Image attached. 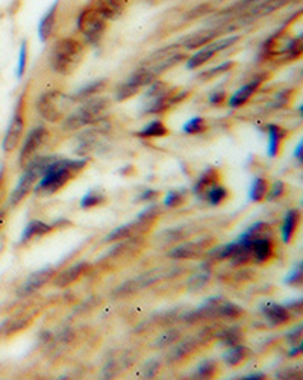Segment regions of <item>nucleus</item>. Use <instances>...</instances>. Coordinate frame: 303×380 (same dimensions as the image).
<instances>
[{
	"mask_svg": "<svg viewBox=\"0 0 303 380\" xmlns=\"http://www.w3.org/2000/svg\"><path fill=\"white\" fill-rule=\"evenodd\" d=\"M88 161L85 158L81 159H69L58 156L55 161L47 167L43 177L37 182L35 191L38 196H54L55 192L63 190L72 177L81 173Z\"/></svg>",
	"mask_w": 303,
	"mask_h": 380,
	"instance_id": "obj_1",
	"label": "nucleus"
},
{
	"mask_svg": "<svg viewBox=\"0 0 303 380\" xmlns=\"http://www.w3.org/2000/svg\"><path fill=\"white\" fill-rule=\"evenodd\" d=\"M85 47L76 38L58 40L50 52V69L56 74L69 76L81 65Z\"/></svg>",
	"mask_w": 303,
	"mask_h": 380,
	"instance_id": "obj_2",
	"label": "nucleus"
},
{
	"mask_svg": "<svg viewBox=\"0 0 303 380\" xmlns=\"http://www.w3.org/2000/svg\"><path fill=\"white\" fill-rule=\"evenodd\" d=\"M109 102L104 97H91L83 100V104L72 111L63 120V129L65 132H73L85 128V126L99 123L104 120L105 113L108 111Z\"/></svg>",
	"mask_w": 303,
	"mask_h": 380,
	"instance_id": "obj_3",
	"label": "nucleus"
},
{
	"mask_svg": "<svg viewBox=\"0 0 303 380\" xmlns=\"http://www.w3.org/2000/svg\"><path fill=\"white\" fill-rule=\"evenodd\" d=\"M74 99L63 91L50 90L41 94L37 100V111L43 120L49 123L63 122L73 111Z\"/></svg>",
	"mask_w": 303,
	"mask_h": 380,
	"instance_id": "obj_4",
	"label": "nucleus"
},
{
	"mask_svg": "<svg viewBox=\"0 0 303 380\" xmlns=\"http://www.w3.org/2000/svg\"><path fill=\"white\" fill-rule=\"evenodd\" d=\"M58 156H37L23 168V174L20 176L17 187L14 188L10 197V206L19 205L20 201L28 196L29 191L35 187L37 182L43 177L47 167L52 164Z\"/></svg>",
	"mask_w": 303,
	"mask_h": 380,
	"instance_id": "obj_5",
	"label": "nucleus"
},
{
	"mask_svg": "<svg viewBox=\"0 0 303 380\" xmlns=\"http://www.w3.org/2000/svg\"><path fill=\"white\" fill-rule=\"evenodd\" d=\"M76 23H78V29L87 40V43L92 46H97L102 41L108 26V22L91 5L83 8L79 13Z\"/></svg>",
	"mask_w": 303,
	"mask_h": 380,
	"instance_id": "obj_6",
	"label": "nucleus"
},
{
	"mask_svg": "<svg viewBox=\"0 0 303 380\" xmlns=\"http://www.w3.org/2000/svg\"><path fill=\"white\" fill-rule=\"evenodd\" d=\"M237 41H240V35H229V37H223V38L211 41L209 44L200 47L197 52L188 59L187 69L188 70L199 69V67L206 64L208 61H211L218 52H223L224 49H231L235 43H237Z\"/></svg>",
	"mask_w": 303,
	"mask_h": 380,
	"instance_id": "obj_7",
	"label": "nucleus"
},
{
	"mask_svg": "<svg viewBox=\"0 0 303 380\" xmlns=\"http://www.w3.org/2000/svg\"><path fill=\"white\" fill-rule=\"evenodd\" d=\"M49 137V132L44 128V126H37L33 128L23 141V146L20 149V155H19V163L20 167L24 168L26 167L33 158H37L40 150L44 147V142Z\"/></svg>",
	"mask_w": 303,
	"mask_h": 380,
	"instance_id": "obj_8",
	"label": "nucleus"
},
{
	"mask_svg": "<svg viewBox=\"0 0 303 380\" xmlns=\"http://www.w3.org/2000/svg\"><path fill=\"white\" fill-rule=\"evenodd\" d=\"M24 132V113H23V97H20L17 106L14 109V114L11 117V122L8 124V129L5 132V137L2 141V149L6 154H10L17 146L20 144V140Z\"/></svg>",
	"mask_w": 303,
	"mask_h": 380,
	"instance_id": "obj_9",
	"label": "nucleus"
},
{
	"mask_svg": "<svg viewBox=\"0 0 303 380\" xmlns=\"http://www.w3.org/2000/svg\"><path fill=\"white\" fill-rule=\"evenodd\" d=\"M55 276V268L54 267H44L38 270V272L32 273L28 276L26 281L22 283V286L17 290V294L19 297H29L33 292H37L38 290L43 288V286Z\"/></svg>",
	"mask_w": 303,
	"mask_h": 380,
	"instance_id": "obj_10",
	"label": "nucleus"
},
{
	"mask_svg": "<svg viewBox=\"0 0 303 380\" xmlns=\"http://www.w3.org/2000/svg\"><path fill=\"white\" fill-rule=\"evenodd\" d=\"M106 22L119 20L128 8V0H92L90 3Z\"/></svg>",
	"mask_w": 303,
	"mask_h": 380,
	"instance_id": "obj_11",
	"label": "nucleus"
},
{
	"mask_svg": "<svg viewBox=\"0 0 303 380\" xmlns=\"http://www.w3.org/2000/svg\"><path fill=\"white\" fill-rule=\"evenodd\" d=\"M261 311H263L264 317L273 326L287 324L288 322H291V315L293 314L284 305H279V303H275V301L264 303L263 308H261Z\"/></svg>",
	"mask_w": 303,
	"mask_h": 380,
	"instance_id": "obj_12",
	"label": "nucleus"
},
{
	"mask_svg": "<svg viewBox=\"0 0 303 380\" xmlns=\"http://www.w3.org/2000/svg\"><path fill=\"white\" fill-rule=\"evenodd\" d=\"M220 35L218 29H204V31H197L191 35H187L183 40H181V46H183L187 50H195L200 49L206 44L211 43V41L217 40V37Z\"/></svg>",
	"mask_w": 303,
	"mask_h": 380,
	"instance_id": "obj_13",
	"label": "nucleus"
},
{
	"mask_svg": "<svg viewBox=\"0 0 303 380\" xmlns=\"http://www.w3.org/2000/svg\"><path fill=\"white\" fill-rule=\"evenodd\" d=\"M58 6H60V0H55L54 5L49 8L43 17H41V20L38 23V37L41 41H43V43H46V41L52 37L54 32H55Z\"/></svg>",
	"mask_w": 303,
	"mask_h": 380,
	"instance_id": "obj_14",
	"label": "nucleus"
},
{
	"mask_svg": "<svg viewBox=\"0 0 303 380\" xmlns=\"http://www.w3.org/2000/svg\"><path fill=\"white\" fill-rule=\"evenodd\" d=\"M149 227L150 226L138 222V220L136 218L133 222H131L128 224L115 227L114 231H111V233L106 235L105 242H114V241H122V240H126V238H131V236H136L138 232L146 231V229H149Z\"/></svg>",
	"mask_w": 303,
	"mask_h": 380,
	"instance_id": "obj_15",
	"label": "nucleus"
},
{
	"mask_svg": "<svg viewBox=\"0 0 303 380\" xmlns=\"http://www.w3.org/2000/svg\"><path fill=\"white\" fill-rule=\"evenodd\" d=\"M217 183H220V174H218V170H215V168L209 167L196 181L195 187H193V192H195L196 197L205 200L208 190L213 188Z\"/></svg>",
	"mask_w": 303,
	"mask_h": 380,
	"instance_id": "obj_16",
	"label": "nucleus"
},
{
	"mask_svg": "<svg viewBox=\"0 0 303 380\" xmlns=\"http://www.w3.org/2000/svg\"><path fill=\"white\" fill-rule=\"evenodd\" d=\"M206 249L205 241H191V242H183L181 246L174 247L173 250L168 251V258L172 259H191L196 258Z\"/></svg>",
	"mask_w": 303,
	"mask_h": 380,
	"instance_id": "obj_17",
	"label": "nucleus"
},
{
	"mask_svg": "<svg viewBox=\"0 0 303 380\" xmlns=\"http://www.w3.org/2000/svg\"><path fill=\"white\" fill-rule=\"evenodd\" d=\"M261 83H263V78H258V79L250 81L249 83H246V85H243L240 90L235 91L229 97V106L232 109H237L243 106L244 104H247L249 99L254 96L258 91V88L261 87Z\"/></svg>",
	"mask_w": 303,
	"mask_h": 380,
	"instance_id": "obj_18",
	"label": "nucleus"
},
{
	"mask_svg": "<svg viewBox=\"0 0 303 380\" xmlns=\"http://www.w3.org/2000/svg\"><path fill=\"white\" fill-rule=\"evenodd\" d=\"M267 135H268L267 154L270 158H276L277 155H279V150L285 137H287V131L282 129L281 126L277 124H268Z\"/></svg>",
	"mask_w": 303,
	"mask_h": 380,
	"instance_id": "obj_19",
	"label": "nucleus"
},
{
	"mask_svg": "<svg viewBox=\"0 0 303 380\" xmlns=\"http://www.w3.org/2000/svg\"><path fill=\"white\" fill-rule=\"evenodd\" d=\"M88 264L85 263H79V264H74V265H70L69 268H65L63 273H60L56 276L55 279V285L58 286V288H65V286L72 285L73 282L78 281V279L85 273Z\"/></svg>",
	"mask_w": 303,
	"mask_h": 380,
	"instance_id": "obj_20",
	"label": "nucleus"
},
{
	"mask_svg": "<svg viewBox=\"0 0 303 380\" xmlns=\"http://www.w3.org/2000/svg\"><path fill=\"white\" fill-rule=\"evenodd\" d=\"M50 231H52V226L46 224L44 222H40V220H33V222H31L26 227H24L20 241L24 244V242H29L35 238L38 240V238H41V236L47 235Z\"/></svg>",
	"mask_w": 303,
	"mask_h": 380,
	"instance_id": "obj_21",
	"label": "nucleus"
},
{
	"mask_svg": "<svg viewBox=\"0 0 303 380\" xmlns=\"http://www.w3.org/2000/svg\"><path fill=\"white\" fill-rule=\"evenodd\" d=\"M300 223V210L299 209H290L287 215L284 218L282 224V240L284 242H291L294 233H296L297 227Z\"/></svg>",
	"mask_w": 303,
	"mask_h": 380,
	"instance_id": "obj_22",
	"label": "nucleus"
},
{
	"mask_svg": "<svg viewBox=\"0 0 303 380\" xmlns=\"http://www.w3.org/2000/svg\"><path fill=\"white\" fill-rule=\"evenodd\" d=\"M197 342H199V338H187V340H183L181 344L176 345V347L168 353V362H176V361H181L182 358L188 356V354L191 352H195V349L197 347Z\"/></svg>",
	"mask_w": 303,
	"mask_h": 380,
	"instance_id": "obj_23",
	"label": "nucleus"
},
{
	"mask_svg": "<svg viewBox=\"0 0 303 380\" xmlns=\"http://www.w3.org/2000/svg\"><path fill=\"white\" fill-rule=\"evenodd\" d=\"M106 87V79H99V81H95V82H90L87 83V85H83L81 90H78V92L76 94H73V99L74 102L76 100H87V99H91V97H96L99 92H102Z\"/></svg>",
	"mask_w": 303,
	"mask_h": 380,
	"instance_id": "obj_24",
	"label": "nucleus"
},
{
	"mask_svg": "<svg viewBox=\"0 0 303 380\" xmlns=\"http://www.w3.org/2000/svg\"><path fill=\"white\" fill-rule=\"evenodd\" d=\"M275 247L272 238H258L255 240V263L263 264L273 256Z\"/></svg>",
	"mask_w": 303,
	"mask_h": 380,
	"instance_id": "obj_25",
	"label": "nucleus"
},
{
	"mask_svg": "<svg viewBox=\"0 0 303 380\" xmlns=\"http://www.w3.org/2000/svg\"><path fill=\"white\" fill-rule=\"evenodd\" d=\"M167 133V126L161 120H152L145 128L137 132V135L141 138H163Z\"/></svg>",
	"mask_w": 303,
	"mask_h": 380,
	"instance_id": "obj_26",
	"label": "nucleus"
},
{
	"mask_svg": "<svg viewBox=\"0 0 303 380\" xmlns=\"http://www.w3.org/2000/svg\"><path fill=\"white\" fill-rule=\"evenodd\" d=\"M291 0H263V2L258 3L254 10H252V15L254 17H263L268 15L277 10H281L287 3H290Z\"/></svg>",
	"mask_w": 303,
	"mask_h": 380,
	"instance_id": "obj_27",
	"label": "nucleus"
},
{
	"mask_svg": "<svg viewBox=\"0 0 303 380\" xmlns=\"http://www.w3.org/2000/svg\"><path fill=\"white\" fill-rule=\"evenodd\" d=\"M272 227L270 224L259 222L244 232L240 238L241 240H258V238H272Z\"/></svg>",
	"mask_w": 303,
	"mask_h": 380,
	"instance_id": "obj_28",
	"label": "nucleus"
},
{
	"mask_svg": "<svg viewBox=\"0 0 303 380\" xmlns=\"http://www.w3.org/2000/svg\"><path fill=\"white\" fill-rule=\"evenodd\" d=\"M247 356H249V349L237 344V345H232V347H229V350L223 354V361L226 362V365L235 367V365H238L241 361L246 359Z\"/></svg>",
	"mask_w": 303,
	"mask_h": 380,
	"instance_id": "obj_29",
	"label": "nucleus"
},
{
	"mask_svg": "<svg viewBox=\"0 0 303 380\" xmlns=\"http://www.w3.org/2000/svg\"><path fill=\"white\" fill-rule=\"evenodd\" d=\"M106 194L102 190H91L88 191L85 196L81 199V208L82 209H90V208H96L100 205L106 204Z\"/></svg>",
	"mask_w": 303,
	"mask_h": 380,
	"instance_id": "obj_30",
	"label": "nucleus"
},
{
	"mask_svg": "<svg viewBox=\"0 0 303 380\" xmlns=\"http://www.w3.org/2000/svg\"><path fill=\"white\" fill-rule=\"evenodd\" d=\"M227 197H229V191H227V190L223 187V185L217 183V185H214L213 188H209V190H208L206 196H205V200H208V204H209V205L218 206V205H222Z\"/></svg>",
	"mask_w": 303,
	"mask_h": 380,
	"instance_id": "obj_31",
	"label": "nucleus"
},
{
	"mask_svg": "<svg viewBox=\"0 0 303 380\" xmlns=\"http://www.w3.org/2000/svg\"><path fill=\"white\" fill-rule=\"evenodd\" d=\"M267 191H268V182L264 179V177H256V179L254 181V183H252V188H250V200L252 201H263L267 196Z\"/></svg>",
	"mask_w": 303,
	"mask_h": 380,
	"instance_id": "obj_32",
	"label": "nucleus"
},
{
	"mask_svg": "<svg viewBox=\"0 0 303 380\" xmlns=\"http://www.w3.org/2000/svg\"><path fill=\"white\" fill-rule=\"evenodd\" d=\"M220 344L226 345V347H232V345H237L243 340V332L240 327H231L226 329L220 333Z\"/></svg>",
	"mask_w": 303,
	"mask_h": 380,
	"instance_id": "obj_33",
	"label": "nucleus"
},
{
	"mask_svg": "<svg viewBox=\"0 0 303 380\" xmlns=\"http://www.w3.org/2000/svg\"><path fill=\"white\" fill-rule=\"evenodd\" d=\"M138 91H140V88H137L136 85H132L131 82L126 81V82L120 83L119 87H117V90H115V100H117V102H124V100H128L132 96H136Z\"/></svg>",
	"mask_w": 303,
	"mask_h": 380,
	"instance_id": "obj_34",
	"label": "nucleus"
},
{
	"mask_svg": "<svg viewBox=\"0 0 303 380\" xmlns=\"http://www.w3.org/2000/svg\"><path fill=\"white\" fill-rule=\"evenodd\" d=\"M205 129H206V120L202 117L191 118V120H188L182 126L183 133H187V135H197V133L204 132Z\"/></svg>",
	"mask_w": 303,
	"mask_h": 380,
	"instance_id": "obj_35",
	"label": "nucleus"
},
{
	"mask_svg": "<svg viewBox=\"0 0 303 380\" xmlns=\"http://www.w3.org/2000/svg\"><path fill=\"white\" fill-rule=\"evenodd\" d=\"M303 52V43H302V37H296L288 40L287 46H285V58L287 59H296L302 55Z\"/></svg>",
	"mask_w": 303,
	"mask_h": 380,
	"instance_id": "obj_36",
	"label": "nucleus"
},
{
	"mask_svg": "<svg viewBox=\"0 0 303 380\" xmlns=\"http://www.w3.org/2000/svg\"><path fill=\"white\" fill-rule=\"evenodd\" d=\"M244 314V309L241 306H238L237 303L232 301H223L220 306V317L224 318H238Z\"/></svg>",
	"mask_w": 303,
	"mask_h": 380,
	"instance_id": "obj_37",
	"label": "nucleus"
},
{
	"mask_svg": "<svg viewBox=\"0 0 303 380\" xmlns=\"http://www.w3.org/2000/svg\"><path fill=\"white\" fill-rule=\"evenodd\" d=\"M217 373V364L214 361H204L200 362V365L197 367L196 371V377L199 379H211Z\"/></svg>",
	"mask_w": 303,
	"mask_h": 380,
	"instance_id": "obj_38",
	"label": "nucleus"
},
{
	"mask_svg": "<svg viewBox=\"0 0 303 380\" xmlns=\"http://www.w3.org/2000/svg\"><path fill=\"white\" fill-rule=\"evenodd\" d=\"M179 335H181V332L178 331V329H170V331L158 338V341L155 342V347H158V349L168 347V345L173 344L176 340H179Z\"/></svg>",
	"mask_w": 303,
	"mask_h": 380,
	"instance_id": "obj_39",
	"label": "nucleus"
},
{
	"mask_svg": "<svg viewBox=\"0 0 303 380\" xmlns=\"http://www.w3.org/2000/svg\"><path fill=\"white\" fill-rule=\"evenodd\" d=\"M26 64H28V41L24 40L22 41L20 46V53H19V64H17V78L22 79L24 70H26Z\"/></svg>",
	"mask_w": 303,
	"mask_h": 380,
	"instance_id": "obj_40",
	"label": "nucleus"
},
{
	"mask_svg": "<svg viewBox=\"0 0 303 380\" xmlns=\"http://www.w3.org/2000/svg\"><path fill=\"white\" fill-rule=\"evenodd\" d=\"M232 67H234V63H232V61H224V63H222L220 65L214 67V69H211V70H208V72H204V73H202V74H200V79L209 81V79L215 78V76H218V74L226 73L227 70L232 69Z\"/></svg>",
	"mask_w": 303,
	"mask_h": 380,
	"instance_id": "obj_41",
	"label": "nucleus"
},
{
	"mask_svg": "<svg viewBox=\"0 0 303 380\" xmlns=\"http://www.w3.org/2000/svg\"><path fill=\"white\" fill-rule=\"evenodd\" d=\"M208 281H209V273H206V272L195 274L188 281V291L193 292V291L204 288V286L208 283Z\"/></svg>",
	"mask_w": 303,
	"mask_h": 380,
	"instance_id": "obj_42",
	"label": "nucleus"
},
{
	"mask_svg": "<svg viewBox=\"0 0 303 380\" xmlns=\"http://www.w3.org/2000/svg\"><path fill=\"white\" fill-rule=\"evenodd\" d=\"M159 367H161V364H159V361H156V359H152V361L146 362V364L142 365V368L140 371L141 379H152V377H155L156 373L159 371Z\"/></svg>",
	"mask_w": 303,
	"mask_h": 380,
	"instance_id": "obj_43",
	"label": "nucleus"
},
{
	"mask_svg": "<svg viewBox=\"0 0 303 380\" xmlns=\"http://www.w3.org/2000/svg\"><path fill=\"white\" fill-rule=\"evenodd\" d=\"M185 200V191H170L164 199V205L168 208H178Z\"/></svg>",
	"mask_w": 303,
	"mask_h": 380,
	"instance_id": "obj_44",
	"label": "nucleus"
},
{
	"mask_svg": "<svg viewBox=\"0 0 303 380\" xmlns=\"http://www.w3.org/2000/svg\"><path fill=\"white\" fill-rule=\"evenodd\" d=\"M284 192H285V183L282 181H276L273 185H272V188L270 191H267V200L268 201H273L276 199H279L284 196Z\"/></svg>",
	"mask_w": 303,
	"mask_h": 380,
	"instance_id": "obj_45",
	"label": "nucleus"
},
{
	"mask_svg": "<svg viewBox=\"0 0 303 380\" xmlns=\"http://www.w3.org/2000/svg\"><path fill=\"white\" fill-rule=\"evenodd\" d=\"M303 279V265L299 264L291 270V273L285 277V283L287 285H300Z\"/></svg>",
	"mask_w": 303,
	"mask_h": 380,
	"instance_id": "obj_46",
	"label": "nucleus"
},
{
	"mask_svg": "<svg viewBox=\"0 0 303 380\" xmlns=\"http://www.w3.org/2000/svg\"><path fill=\"white\" fill-rule=\"evenodd\" d=\"M226 97H227V94H226L224 90H215L214 92L209 94V104H211V105H222L226 100Z\"/></svg>",
	"mask_w": 303,
	"mask_h": 380,
	"instance_id": "obj_47",
	"label": "nucleus"
},
{
	"mask_svg": "<svg viewBox=\"0 0 303 380\" xmlns=\"http://www.w3.org/2000/svg\"><path fill=\"white\" fill-rule=\"evenodd\" d=\"M302 331H303V326H297L296 329H293L291 332H288L287 340L291 342V345L302 342Z\"/></svg>",
	"mask_w": 303,
	"mask_h": 380,
	"instance_id": "obj_48",
	"label": "nucleus"
},
{
	"mask_svg": "<svg viewBox=\"0 0 303 380\" xmlns=\"http://www.w3.org/2000/svg\"><path fill=\"white\" fill-rule=\"evenodd\" d=\"M300 376H302V371L297 370V368L284 370V371H281V373L276 374L277 379H296V377H300Z\"/></svg>",
	"mask_w": 303,
	"mask_h": 380,
	"instance_id": "obj_49",
	"label": "nucleus"
},
{
	"mask_svg": "<svg viewBox=\"0 0 303 380\" xmlns=\"http://www.w3.org/2000/svg\"><path fill=\"white\" fill-rule=\"evenodd\" d=\"M284 306L287 308L291 312V314H293V312H297V314H300L302 308H303V300L299 299L296 301H290V303H287V305H284Z\"/></svg>",
	"mask_w": 303,
	"mask_h": 380,
	"instance_id": "obj_50",
	"label": "nucleus"
},
{
	"mask_svg": "<svg viewBox=\"0 0 303 380\" xmlns=\"http://www.w3.org/2000/svg\"><path fill=\"white\" fill-rule=\"evenodd\" d=\"M158 196V191H146V192H142L141 196H140V200H152V199H156Z\"/></svg>",
	"mask_w": 303,
	"mask_h": 380,
	"instance_id": "obj_51",
	"label": "nucleus"
},
{
	"mask_svg": "<svg viewBox=\"0 0 303 380\" xmlns=\"http://www.w3.org/2000/svg\"><path fill=\"white\" fill-rule=\"evenodd\" d=\"M302 350H303V345H302V342H300V344H294V345H293V349H291V350H290V353H288V356H291V358L297 356V354H300V353H302Z\"/></svg>",
	"mask_w": 303,
	"mask_h": 380,
	"instance_id": "obj_52",
	"label": "nucleus"
},
{
	"mask_svg": "<svg viewBox=\"0 0 303 380\" xmlns=\"http://www.w3.org/2000/svg\"><path fill=\"white\" fill-rule=\"evenodd\" d=\"M302 149H303V142L300 141L296 147V151H294V155H296V159L299 163H302Z\"/></svg>",
	"mask_w": 303,
	"mask_h": 380,
	"instance_id": "obj_53",
	"label": "nucleus"
},
{
	"mask_svg": "<svg viewBox=\"0 0 303 380\" xmlns=\"http://www.w3.org/2000/svg\"><path fill=\"white\" fill-rule=\"evenodd\" d=\"M244 380H258V379H264V374L263 373H256V374H247L243 377Z\"/></svg>",
	"mask_w": 303,
	"mask_h": 380,
	"instance_id": "obj_54",
	"label": "nucleus"
},
{
	"mask_svg": "<svg viewBox=\"0 0 303 380\" xmlns=\"http://www.w3.org/2000/svg\"><path fill=\"white\" fill-rule=\"evenodd\" d=\"M255 2H259V0H243V2L238 5V6H247V5H252V3H255Z\"/></svg>",
	"mask_w": 303,
	"mask_h": 380,
	"instance_id": "obj_55",
	"label": "nucleus"
},
{
	"mask_svg": "<svg viewBox=\"0 0 303 380\" xmlns=\"http://www.w3.org/2000/svg\"><path fill=\"white\" fill-rule=\"evenodd\" d=\"M3 176H5V170H3V167H0V185H2V182H3Z\"/></svg>",
	"mask_w": 303,
	"mask_h": 380,
	"instance_id": "obj_56",
	"label": "nucleus"
},
{
	"mask_svg": "<svg viewBox=\"0 0 303 380\" xmlns=\"http://www.w3.org/2000/svg\"><path fill=\"white\" fill-rule=\"evenodd\" d=\"M2 222H3V213H0V226H2Z\"/></svg>",
	"mask_w": 303,
	"mask_h": 380,
	"instance_id": "obj_57",
	"label": "nucleus"
},
{
	"mask_svg": "<svg viewBox=\"0 0 303 380\" xmlns=\"http://www.w3.org/2000/svg\"><path fill=\"white\" fill-rule=\"evenodd\" d=\"M146 2H149V3H155L156 0H146Z\"/></svg>",
	"mask_w": 303,
	"mask_h": 380,
	"instance_id": "obj_58",
	"label": "nucleus"
},
{
	"mask_svg": "<svg viewBox=\"0 0 303 380\" xmlns=\"http://www.w3.org/2000/svg\"><path fill=\"white\" fill-rule=\"evenodd\" d=\"M5 324H6V323H2V324H0V331H2V329L5 327Z\"/></svg>",
	"mask_w": 303,
	"mask_h": 380,
	"instance_id": "obj_59",
	"label": "nucleus"
}]
</instances>
